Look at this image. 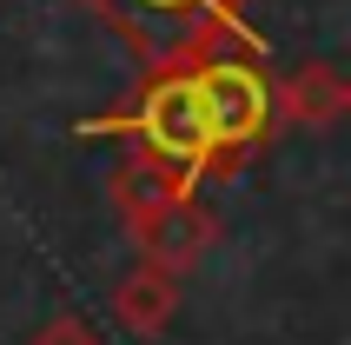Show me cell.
I'll use <instances>...</instances> for the list:
<instances>
[{"mask_svg": "<svg viewBox=\"0 0 351 345\" xmlns=\"http://www.w3.org/2000/svg\"><path fill=\"white\" fill-rule=\"evenodd\" d=\"M86 7L139 54L146 74L199 67L219 54H265V40L245 27L252 0H86Z\"/></svg>", "mask_w": 351, "mask_h": 345, "instance_id": "1", "label": "cell"}, {"mask_svg": "<svg viewBox=\"0 0 351 345\" xmlns=\"http://www.w3.org/2000/svg\"><path fill=\"white\" fill-rule=\"evenodd\" d=\"M193 74H199V93H206V126H213L206 179H232L272 140L278 87L265 80V54H219V60H199Z\"/></svg>", "mask_w": 351, "mask_h": 345, "instance_id": "2", "label": "cell"}, {"mask_svg": "<svg viewBox=\"0 0 351 345\" xmlns=\"http://www.w3.org/2000/svg\"><path fill=\"white\" fill-rule=\"evenodd\" d=\"M106 126L126 133V140H139L146 153L199 172V179H206V166H213V126H206V93H199L193 67H159V74H146L133 113L106 120Z\"/></svg>", "mask_w": 351, "mask_h": 345, "instance_id": "3", "label": "cell"}, {"mask_svg": "<svg viewBox=\"0 0 351 345\" xmlns=\"http://www.w3.org/2000/svg\"><path fill=\"white\" fill-rule=\"evenodd\" d=\"M193 186H199V172H186V166H173V159L146 153V146L133 140V146L119 153V166H113V212L126 219V232H139V226H153L166 206L193 199Z\"/></svg>", "mask_w": 351, "mask_h": 345, "instance_id": "4", "label": "cell"}, {"mask_svg": "<svg viewBox=\"0 0 351 345\" xmlns=\"http://www.w3.org/2000/svg\"><path fill=\"white\" fill-rule=\"evenodd\" d=\"M133 239H139V259H153V266H166V272H179V279H186V272H193L199 259L213 252L219 219H213L206 206H199V192H193V199L166 206V212L153 219V226H139Z\"/></svg>", "mask_w": 351, "mask_h": 345, "instance_id": "5", "label": "cell"}, {"mask_svg": "<svg viewBox=\"0 0 351 345\" xmlns=\"http://www.w3.org/2000/svg\"><path fill=\"white\" fill-rule=\"evenodd\" d=\"M351 113V80L332 60H298L292 74L278 80V120H292L305 133H325Z\"/></svg>", "mask_w": 351, "mask_h": 345, "instance_id": "6", "label": "cell"}, {"mask_svg": "<svg viewBox=\"0 0 351 345\" xmlns=\"http://www.w3.org/2000/svg\"><path fill=\"white\" fill-rule=\"evenodd\" d=\"M173 312H179V272L153 266V259H139V266L113 286V326L133 332V339L166 332V326H173Z\"/></svg>", "mask_w": 351, "mask_h": 345, "instance_id": "7", "label": "cell"}, {"mask_svg": "<svg viewBox=\"0 0 351 345\" xmlns=\"http://www.w3.org/2000/svg\"><path fill=\"white\" fill-rule=\"evenodd\" d=\"M34 345H106V339H99L80 312H60V319H47V326L34 332Z\"/></svg>", "mask_w": 351, "mask_h": 345, "instance_id": "8", "label": "cell"}]
</instances>
